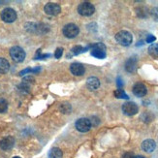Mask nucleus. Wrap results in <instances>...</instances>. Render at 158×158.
I'll return each mask as SVG.
<instances>
[{"mask_svg": "<svg viewBox=\"0 0 158 158\" xmlns=\"http://www.w3.org/2000/svg\"><path fill=\"white\" fill-rule=\"evenodd\" d=\"M114 38H115V41L119 45L124 46V47L130 46L132 43V41H133L132 34L129 31H126V30H121V31L118 32L115 34Z\"/></svg>", "mask_w": 158, "mask_h": 158, "instance_id": "nucleus-1", "label": "nucleus"}, {"mask_svg": "<svg viewBox=\"0 0 158 158\" xmlns=\"http://www.w3.org/2000/svg\"><path fill=\"white\" fill-rule=\"evenodd\" d=\"M90 53L92 56L96 58H99V59L105 58L106 57V46L103 43H95L90 46Z\"/></svg>", "mask_w": 158, "mask_h": 158, "instance_id": "nucleus-2", "label": "nucleus"}, {"mask_svg": "<svg viewBox=\"0 0 158 158\" xmlns=\"http://www.w3.org/2000/svg\"><path fill=\"white\" fill-rule=\"evenodd\" d=\"M78 12L82 17H90L95 12V7L90 2H82L78 6Z\"/></svg>", "mask_w": 158, "mask_h": 158, "instance_id": "nucleus-3", "label": "nucleus"}, {"mask_svg": "<svg viewBox=\"0 0 158 158\" xmlns=\"http://www.w3.org/2000/svg\"><path fill=\"white\" fill-rule=\"evenodd\" d=\"M10 56L12 57V59L15 61V62H23L25 58V52L23 51V48L15 46L12 47L10 49Z\"/></svg>", "mask_w": 158, "mask_h": 158, "instance_id": "nucleus-4", "label": "nucleus"}, {"mask_svg": "<svg viewBox=\"0 0 158 158\" xmlns=\"http://www.w3.org/2000/svg\"><path fill=\"white\" fill-rule=\"evenodd\" d=\"M62 32L65 37L71 39V38H75L78 35L80 32V29L75 23H68L63 27Z\"/></svg>", "mask_w": 158, "mask_h": 158, "instance_id": "nucleus-5", "label": "nucleus"}, {"mask_svg": "<svg viewBox=\"0 0 158 158\" xmlns=\"http://www.w3.org/2000/svg\"><path fill=\"white\" fill-rule=\"evenodd\" d=\"M1 19L5 23H14L17 19V13L12 8H5L1 12Z\"/></svg>", "mask_w": 158, "mask_h": 158, "instance_id": "nucleus-6", "label": "nucleus"}, {"mask_svg": "<svg viewBox=\"0 0 158 158\" xmlns=\"http://www.w3.org/2000/svg\"><path fill=\"white\" fill-rule=\"evenodd\" d=\"M76 129L78 131L81 132V133H85V132H88L89 130L91 128V122H90V119L88 118H80L76 121Z\"/></svg>", "mask_w": 158, "mask_h": 158, "instance_id": "nucleus-7", "label": "nucleus"}, {"mask_svg": "<svg viewBox=\"0 0 158 158\" xmlns=\"http://www.w3.org/2000/svg\"><path fill=\"white\" fill-rule=\"evenodd\" d=\"M139 111V108L134 102H126L122 105V112L128 116L135 115Z\"/></svg>", "mask_w": 158, "mask_h": 158, "instance_id": "nucleus-8", "label": "nucleus"}, {"mask_svg": "<svg viewBox=\"0 0 158 158\" xmlns=\"http://www.w3.org/2000/svg\"><path fill=\"white\" fill-rule=\"evenodd\" d=\"M46 14L50 16H57L61 11L60 6L56 3H48L44 8Z\"/></svg>", "mask_w": 158, "mask_h": 158, "instance_id": "nucleus-9", "label": "nucleus"}, {"mask_svg": "<svg viewBox=\"0 0 158 158\" xmlns=\"http://www.w3.org/2000/svg\"><path fill=\"white\" fill-rule=\"evenodd\" d=\"M132 90H133L134 95H136L137 97H143V96H145L148 92L147 86L143 84H142V82H137V84H135Z\"/></svg>", "mask_w": 158, "mask_h": 158, "instance_id": "nucleus-10", "label": "nucleus"}, {"mask_svg": "<svg viewBox=\"0 0 158 158\" xmlns=\"http://www.w3.org/2000/svg\"><path fill=\"white\" fill-rule=\"evenodd\" d=\"M14 145H15V139L13 138L12 136H8L3 138L0 141V148L3 150H9L11 149Z\"/></svg>", "mask_w": 158, "mask_h": 158, "instance_id": "nucleus-11", "label": "nucleus"}, {"mask_svg": "<svg viewBox=\"0 0 158 158\" xmlns=\"http://www.w3.org/2000/svg\"><path fill=\"white\" fill-rule=\"evenodd\" d=\"M156 148V143L152 139H148L145 140L142 143V149L143 152H146L148 153H152L153 152Z\"/></svg>", "mask_w": 158, "mask_h": 158, "instance_id": "nucleus-12", "label": "nucleus"}, {"mask_svg": "<svg viewBox=\"0 0 158 158\" xmlns=\"http://www.w3.org/2000/svg\"><path fill=\"white\" fill-rule=\"evenodd\" d=\"M70 71L75 76H82L85 74V66L81 63H73L70 66Z\"/></svg>", "mask_w": 158, "mask_h": 158, "instance_id": "nucleus-13", "label": "nucleus"}, {"mask_svg": "<svg viewBox=\"0 0 158 158\" xmlns=\"http://www.w3.org/2000/svg\"><path fill=\"white\" fill-rule=\"evenodd\" d=\"M86 86L89 90L94 91L96 89H98V87L100 86V81L98 78L96 77H90L88 78L86 81Z\"/></svg>", "mask_w": 158, "mask_h": 158, "instance_id": "nucleus-14", "label": "nucleus"}, {"mask_svg": "<svg viewBox=\"0 0 158 158\" xmlns=\"http://www.w3.org/2000/svg\"><path fill=\"white\" fill-rule=\"evenodd\" d=\"M125 69L129 73H134L137 69V59L136 57H130L125 63Z\"/></svg>", "mask_w": 158, "mask_h": 158, "instance_id": "nucleus-15", "label": "nucleus"}, {"mask_svg": "<svg viewBox=\"0 0 158 158\" xmlns=\"http://www.w3.org/2000/svg\"><path fill=\"white\" fill-rule=\"evenodd\" d=\"M9 68H10V64L8 62V60L3 57H0V74L7 73L9 71Z\"/></svg>", "mask_w": 158, "mask_h": 158, "instance_id": "nucleus-16", "label": "nucleus"}, {"mask_svg": "<svg viewBox=\"0 0 158 158\" xmlns=\"http://www.w3.org/2000/svg\"><path fill=\"white\" fill-rule=\"evenodd\" d=\"M62 150L58 148H52L49 152V158H62Z\"/></svg>", "mask_w": 158, "mask_h": 158, "instance_id": "nucleus-17", "label": "nucleus"}, {"mask_svg": "<svg viewBox=\"0 0 158 158\" xmlns=\"http://www.w3.org/2000/svg\"><path fill=\"white\" fill-rule=\"evenodd\" d=\"M35 30H37V32L40 33V34H43V33L45 34L47 32H49L50 26L48 24H46V23H40V24L36 25V29Z\"/></svg>", "mask_w": 158, "mask_h": 158, "instance_id": "nucleus-18", "label": "nucleus"}, {"mask_svg": "<svg viewBox=\"0 0 158 158\" xmlns=\"http://www.w3.org/2000/svg\"><path fill=\"white\" fill-rule=\"evenodd\" d=\"M148 53L152 57H158V44H152L148 48Z\"/></svg>", "mask_w": 158, "mask_h": 158, "instance_id": "nucleus-19", "label": "nucleus"}, {"mask_svg": "<svg viewBox=\"0 0 158 158\" xmlns=\"http://www.w3.org/2000/svg\"><path fill=\"white\" fill-rule=\"evenodd\" d=\"M114 96L118 99H128V95L124 92L123 89H116L114 91Z\"/></svg>", "mask_w": 158, "mask_h": 158, "instance_id": "nucleus-20", "label": "nucleus"}, {"mask_svg": "<svg viewBox=\"0 0 158 158\" xmlns=\"http://www.w3.org/2000/svg\"><path fill=\"white\" fill-rule=\"evenodd\" d=\"M60 111L63 114H70L72 111V107L70 104H68V103H64V104L60 106Z\"/></svg>", "mask_w": 158, "mask_h": 158, "instance_id": "nucleus-21", "label": "nucleus"}, {"mask_svg": "<svg viewBox=\"0 0 158 158\" xmlns=\"http://www.w3.org/2000/svg\"><path fill=\"white\" fill-rule=\"evenodd\" d=\"M85 50H86V49L82 48L81 46H75L72 49V53L75 54V56H78V54L81 53L82 52H85Z\"/></svg>", "mask_w": 158, "mask_h": 158, "instance_id": "nucleus-22", "label": "nucleus"}, {"mask_svg": "<svg viewBox=\"0 0 158 158\" xmlns=\"http://www.w3.org/2000/svg\"><path fill=\"white\" fill-rule=\"evenodd\" d=\"M8 109V103L5 100L1 99L0 100V113H5Z\"/></svg>", "mask_w": 158, "mask_h": 158, "instance_id": "nucleus-23", "label": "nucleus"}, {"mask_svg": "<svg viewBox=\"0 0 158 158\" xmlns=\"http://www.w3.org/2000/svg\"><path fill=\"white\" fill-rule=\"evenodd\" d=\"M62 53H63V49L62 48H58V49L56 51L54 56H56V58H60L61 56H62Z\"/></svg>", "mask_w": 158, "mask_h": 158, "instance_id": "nucleus-24", "label": "nucleus"}, {"mask_svg": "<svg viewBox=\"0 0 158 158\" xmlns=\"http://www.w3.org/2000/svg\"><path fill=\"white\" fill-rule=\"evenodd\" d=\"M155 41V37L153 35H152V34H149V35H148L147 37V42L148 43H152Z\"/></svg>", "mask_w": 158, "mask_h": 158, "instance_id": "nucleus-25", "label": "nucleus"}, {"mask_svg": "<svg viewBox=\"0 0 158 158\" xmlns=\"http://www.w3.org/2000/svg\"><path fill=\"white\" fill-rule=\"evenodd\" d=\"M134 157H135V155L132 152H125L122 155L121 158H134Z\"/></svg>", "mask_w": 158, "mask_h": 158, "instance_id": "nucleus-26", "label": "nucleus"}, {"mask_svg": "<svg viewBox=\"0 0 158 158\" xmlns=\"http://www.w3.org/2000/svg\"><path fill=\"white\" fill-rule=\"evenodd\" d=\"M118 85L119 87L123 85V82H122V81L120 80V78H118Z\"/></svg>", "mask_w": 158, "mask_h": 158, "instance_id": "nucleus-27", "label": "nucleus"}, {"mask_svg": "<svg viewBox=\"0 0 158 158\" xmlns=\"http://www.w3.org/2000/svg\"><path fill=\"white\" fill-rule=\"evenodd\" d=\"M134 158H146L145 156H143V155H137V156H135Z\"/></svg>", "mask_w": 158, "mask_h": 158, "instance_id": "nucleus-28", "label": "nucleus"}, {"mask_svg": "<svg viewBox=\"0 0 158 158\" xmlns=\"http://www.w3.org/2000/svg\"><path fill=\"white\" fill-rule=\"evenodd\" d=\"M13 158H20V157H19V156H16V157H13Z\"/></svg>", "mask_w": 158, "mask_h": 158, "instance_id": "nucleus-29", "label": "nucleus"}]
</instances>
